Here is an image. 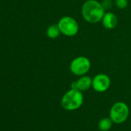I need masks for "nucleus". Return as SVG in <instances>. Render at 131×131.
I'll list each match as a JSON object with an SVG mask.
<instances>
[{
  "instance_id": "obj_1",
  "label": "nucleus",
  "mask_w": 131,
  "mask_h": 131,
  "mask_svg": "<svg viewBox=\"0 0 131 131\" xmlns=\"http://www.w3.org/2000/svg\"><path fill=\"white\" fill-rule=\"evenodd\" d=\"M106 11L101 3L97 0H86L81 7V14L84 20L89 23L100 22Z\"/></svg>"
},
{
  "instance_id": "obj_2",
  "label": "nucleus",
  "mask_w": 131,
  "mask_h": 131,
  "mask_svg": "<svg viewBox=\"0 0 131 131\" xmlns=\"http://www.w3.org/2000/svg\"><path fill=\"white\" fill-rule=\"evenodd\" d=\"M83 103V95L81 91L76 89H70L62 96L61 100L62 107L69 111L78 110Z\"/></svg>"
},
{
  "instance_id": "obj_3",
  "label": "nucleus",
  "mask_w": 131,
  "mask_h": 131,
  "mask_svg": "<svg viewBox=\"0 0 131 131\" xmlns=\"http://www.w3.org/2000/svg\"><path fill=\"white\" fill-rule=\"evenodd\" d=\"M91 62L90 60L83 56H77L74 58L70 65V72L77 77L86 75L90 70Z\"/></svg>"
},
{
  "instance_id": "obj_4",
  "label": "nucleus",
  "mask_w": 131,
  "mask_h": 131,
  "mask_svg": "<svg viewBox=\"0 0 131 131\" xmlns=\"http://www.w3.org/2000/svg\"><path fill=\"white\" fill-rule=\"evenodd\" d=\"M129 110L128 106L123 102H116L110 108V118L114 123L120 124L124 123L128 118Z\"/></svg>"
},
{
  "instance_id": "obj_5",
  "label": "nucleus",
  "mask_w": 131,
  "mask_h": 131,
  "mask_svg": "<svg viewBox=\"0 0 131 131\" xmlns=\"http://www.w3.org/2000/svg\"><path fill=\"white\" fill-rule=\"evenodd\" d=\"M58 26L61 33L66 36H76L80 29L77 21L71 16H63L58 22Z\"/></svg>"
},
{
  "instance_id": "obj_6",
  "label": "nucleus",
  "mask_w": 131,
  "mask_h": 131,
  "mask_svg": "<svg viewBox=\"0 0 131 131\" xmlns=\"http://www.w3.org/2000/svg\"><path fill=\"white\" fill-rule=\"evenodd\" d=\"M110 84L111 80L108 75L104 73H99L93 77L92 87L96 92L103 93L110 88Z\"/></svg>"
},
{
  "instance_id": "obj_7",
  "label": "nucleus",
  "mask_w": 131,
  "mask_h": 131,
  "mask_svg": "<svg viewBox=\"0 0 131 131\" xmlns=\"http://www.w3.org/2000/svg\"><path fill=\"white\" fill-rule=\"evenodd\" d=\"M93 79L88 76H81L77 81H74L71 83V88L78 90L81 92L86 91L92 87Z\"/></svg>"
},
{
  "instance_id": "obj_8",
  "label": "nucleus",
  "mask_w": 131,
  "mask_h": 131,
  "mask_svg": "<svg viewBox=\"0 0 131 131\" xmlns=\"http://www.w3.org/2000/svg\"><path fill=\"white\" fill-rule=\"evenodd\" d=\"M101 22L104 28L107 29H113L117 26L118 19L116 16L112 12H106L103 15V17Z\"/></svg>"
},
{
  "instance_id": "obj_9",
  "label": "nucleus",
  "mask_w": 131,
  "mask_h": 131,
  "mask_svg": "<svg viewBox=\"0 0 131 131\" xmlns=\"http://www.w3.org/2000/svg\"><path fill=\"white\" fill-rule=\"evenodd\" d=\"M61 34V32L59 30V28L58 26V24H52L49 26L46 30V35L49 39H55L59 36Z\"/></svg>"
},
{
  "instance_id": "obj_10",
  "label": "nucleus",
  "mask_w": 131,
  "mask_h": 131,
  "mask_svg": "<svg viewBox=\"0 0 131 131\" xmlns=\"http://www.w3.org/2000/svg\"><path fill=\"white\" fill-rule=\"evenodd\" d=\"M113 121L110 118H103L98 123V127L101 131H108L111 129Z\"/></svg>"
},
{
  "instance_id": "obj_11",
  "label": "nucleus",
  "mask_w": 131,
  "mask_h": 131,
  "mask_svg": "<svg viewBox=\"0 0 131 131\" xmlns=\"http://www.w3.org/2000/svg\"><path fill=\"white\" fill-rule=\"evenodd\" d=\"M116 6L119 9H124L128 6L127 0H114Z\"/></svg>"
},
{
  "instance_id": "obj_12",
  "label": "nucleus",
  "mask_w": 131,
  "mask_h": 131,
  "mask_svg": "<svg viewBox=\"0 0 131 131\" xmlns=\"http://www.w3.org/2000/svg\"><path fill=\"white\" fill-rule=\"evenodd\" d=\"M103 9H105V11L106 10H110L112 6H113V2L112 0H103V2L101 3Z\"/></svg>"
}]
</instances>
